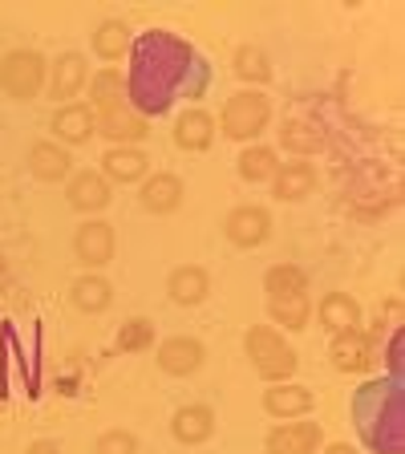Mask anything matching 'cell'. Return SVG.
<instances>
[{
    "label": "cell",
    "instance_id": "6da1fadb",
    "mask_svg": "<svg viewBox=\"0 0 405 454\" xmlns=\"http://www.w3.org/2000/svg\"><path fill=\"white\" fill-rule=\"evenodd\" d=\"M211 74L203 66V57L195 45L183 37L167 33V28H151L134 37L130 49V74H126V102L142 114V118H159L175 102H195L207 94Z\"/></svg>",
    "mask_w": 405,
    "mask_h": 454
},
{
    "label": "cell",
    "instance_id": "7a4b0ae2",
    "mask_svg": "<svg viewBox=\"0 0 405 454\" xmlns=\"http://www.w3.org/2000/svg\"><path fill=\"white\" fill-rule=\"evenodd\" d=\"M353 422L373 454H405L401 378H369L353 397Z\"/></svg>",
    "mask_w": 405,
    "mask_h": 454
},
{
    "label": "cell",
    "instance_id": "3957f363",
    "mask_svg": "<svg viewBox=\"0 0 405 454\" xmlns=\"http://www.w3.org/2000/svg\"><path fill=\"white\" fill-rule=\"evenodd\" d=\"M244 353L252 361L255 378L276 386V381H292L296 369H300V353L292 349V340H284L280 329L272 325H252L244 333Z\"/></svg>",
    "mask_w": 405,
    "mask_h": 454
},
{
    "label": "cell",
    "instance_id": "277c9868",
    "mask_svg": "<svg viewBox=\"0 0 405 454\" xmlns=\"http://www.w3.org/2000/svg\"><path fill=\"white\" fill-rule=\"evenodd\" d=\"M268 122H272V98H268L264 90H239V94H231L223 102L215 130L231 142L252 146V142L268 130Z\"/></svg>",
    "mask_w": 405,
    "mask_h": 454
},
{
    "label": "cell",
    "instance_id": "5b68a950",
    "mask_svg": "<svg viewBox=\"0 0 405 454\" xmlns=\"http://www.w3.org/2000/svg\"><path fill=\"white\" fill-rule=\"evenodd\" d=\"M49 82V61L37 49H9L0 57V90L12 102H33L45 94Z\"/></svg>",
    "mask_w": 405,
    "mask_h": 454
},
{
    "label": "cell",
    "instance_id": "8992f818",
    "mask_svg": "<svg viewBox=\"0 0 405 454\" xmlns=\"http://www.w3.org/2000/svg\"><path fill=\"white\" fill-rule=\"evenodd\" d=\"M223 239L231 247H239V252L264 247L272 239V211L264 203H239V207H231L223 219Z\"/></svg>",
    "mask_w": 405,
    "mask_h": 454
},
{
    "label": "cell",
    "instance_id": "52a82bcc",
    "mask_svg": "<svg viewBox=\"0 0 405 454\" xmlns=\"http://www.w3.org/2000/svg\"><path fill=\"white\" fill-rule=\"evenodd\" d=\"M378 340L381 333H365V329H345L332 337L329 345V361L337 373H369L378 365Z\"/></svg>",
    "mask_w": 405,
    "mask_h": 454
},
{
    "label": "cell",
    "instance_id": "ba28073f",
    "mask_svg": "<svg viewBox=\"0 0 405 454\" xmlns=\"http://www.w3.org/2000/svg\"><path fill=\"white\" fill-rule=\"evenodd\" d=\"M324 446V426L316 418L280 422L264 434V454H316Z\"/></svg>",
    "mask_w": 405,
    "mask_h": 454
},
{
    "label": "cell",
    "instance_id": "9c48e42d",
    "mask_svg": "<svg viewBox=\"0 0 405 454\" xmlns=\"http://www.w3.org/2000/svg\"><path fill=\"white\" fill-rule=\"evenodd\" d=\"M203 361H207V345L199 337H187V333L159 340V349H154V365L167 378H195L199 369H203Z\"/></svg>",
    "mask_w": 405,
    "mask_h": 454
},
{
    "label": "cell",
    "instance_id": "30bf717a",
    "mask_svg": "<svg viewBox=\"0 0 405 454\" xmlns=\"http://www.w3.org/2000/svg\"><path fill=\"white\" fill-rule=\"evenodd\" d=\"M85 85H90V61H85V53H77V49H66V53H57L53 61H49L45 94L53 98V102H61V106L74 102Z\"/></svg>",
    "mask_w": 405,
    "mask_h": 454
},
{
    "label": "cell",
    "instance_id": "8fae6325",
    "mask_svg": "<svg viewBox=\"0 0 405 454\" xmlns=\"http://www.w3.org/2000/svg\"><path fill=\"white\" fill-rule=\"evenodd\" d=\"M66 203L85 219H97L113 203V187L102 179V170H74L66 179Z\"/></svg>",
    "mask_w": 405,
    "mask_h": 454
},
{
    "label": "cell",
    "instance_id": "7c38bea8",
    "mask_svg": "<svg viewBox=\"0 0 405 454\" xmlns=\"http://www.w3.org/2000/svg\"><path fill=\"white\" fill-rule=\"evenodd\" d=\"M118 252V231L105 219H82V227L74 231V255L77 264H85L90 272L102 264H110Z\"/></svg>",
    "mask_w": 405,
    "mask_h": 454
},
{
    "label": "cell",
    "instance_id": "4fadbf2b",
    "mask_svg": "<svg viewBox=\"0 0 405 454\" xmlns=\"http://www.w3.org/2000/svg\"><path fill=\"white\" fill-rule=\"evenodd\" d=\"M260 406L276 422H296V418H308L316 410V394L308 386H300V381H276V386L264 389Z\"/></svg>",
    "mask_w": 405,
    "mask_h": 454
},
{
    "label": "cell",
    "instance_id": "5bb4252c",
    "mask_svg": "<svg viewBox=\"0 0 405 454\" xmlns=\"http://www.w3.org/2000/svg\"><path fill=\"white\" fill-rule=\"evenodd\" d=\"M183 199H187V183L175 170H154L138 187V203L146 215H175L183 207Z\"/></svg>",
    "mask_w": 405,
    "mask_h": 454
},
{
    "label": "cell",
    "instance_id": "9a60e30c",
    "mask_svg": "<svg viewBox=\"0 0 405 454\" xmlns=\"http://www.w3.org/2000/svg\"><path fill=\"white\" fill-rule=\"evenodd\" d=\"M97 138L110 146H142L151 138V118H142L134 106H118V110L97 114Z\"/></svg>",
    "mask_w": 405,
    "mask_h": 454
},
{
    "label": "cell",
    "instance_id": "2e32d148",
    "mask_svg": "<svg viewBox=\"0 0 405 454\" xmlns=\"http://www.w3.org/2000/svg\"><path fill=\"white\" fill-rule=\"evenodd\" d=\"M215 426L219 418L207 402H187V406H179L170 414V438L179 446H203L215 438Z\"/></svg>",
    "mask_w": 405,
    "mask_h": 454
},
{
    "label": "cell",
    "instance_id": "e0dca14e",
    "mask_svg": "<svg viewBox=\"0 0 405 454\" xmlns=\"http://www.w3.org/2000/svg\"><path fill=\"white\" fill-rule=\"evenodd\" d=\"M49 130L57 134L53 142H61V146H82V142L97 138V114L90 110V102H66L53 110V122H49Z\"/></svg>",
    "mask_w": 405,
    "mask_h": 454
},
{
    "label": "cell",
    "instance_id": "ac0fdd59",
    "mask_svg": "<svg viewBox=\"0 0 405 454\" xmlns=\"http://www.w3.org/2000/svg\"><path fill=\"white\" fill-rule=\"evenodd\" d=\"M316 187H321V175H316L312 159H288L272 175V199H280V203H304Z\"/></svg>",
    "mask_w": 405,
    "mask_h": 454
},
{
    "label": "cell",
    "instance_id": "d6986e66",
    "mask_svg": "<svg viewBox=\"0 0 405 454\" xmlns=\"http://www.w3.org/2000/svg\"><path fill=\"white\" fill-rule=\"evenodd\" d=\"M102 179L110 183H118V187H134V183H142L146 175H151V154L142 151V146H110V151L102 154Z\"/></svg>",
    "mask_w": 405,
    "mask_h": 454
},
{
    "label": "cell",
    "instance_id": "ffe728a7",
    "mask_svg": "<svg viewBox=\"0 0 405 454\" xmlns=\"http://www.w3.org/2000/svg\"><path fill=\"white\" fill-rule=\"evenodd\" d=\"M25 167H28V175H33L37 183H66L69 175H74V154H69L61 142L41 138V142L28 146Z\"/></svg>",
    "mask_w": 405,
    "mask_h": 454
},
{
    "label": "cell",
    "instance_id": "44dd1931",
    "mask_svg": "<svg viewBox=\"0 0 405 454\" xmlns=\"http://www.w3.org/2000/svg\"><path fill=\"white\" fill-rule=\"evenodd\" d=\"M215 114H207L203 106H187V110L175 118V130H170V138H175V146L187 154H203L211 151V142H215Z\"/></svg>",
    "mask_w": 405,
    "mask_h": 454
},
{
    "label": "cell",
    "instance_id": "7402d4cb",
    "mask_svg": "<svg viewBox=\"0 0 405 454\" xmlns=\"http://www.w3.org/2000/svg\"><path fill=\"white\" fill-rule=\"evenodd\" d=\"M167 296L179 309H199L211 296V272L203 264H179L167 276Z\"/></svg>",
    "mask_w": 405,
    "mask_h": 454
},
{
    "label": "cell",
    "instance_id": "603a6c76",
    "mask_svg": "<svg viewBox=\"0 0 405 454\" xmlns=\"http://www.w3.org/2000/svg\"><path fill=\"white\" fill-rule=\"evenodd\" d=\"M90 49H94L97 61L118 66V61H122V57H130V49H134V28L126 25L122 17L102 20V25L94 28V37H90Z\"/></svg>",
    "mask_w": 405,
    "mask_h": 454
},
{
    "label": "cell",
    "instance_id": "cb8c5ba5",
    "mask_svg": "<svg viewBox=\"0 0 405 454\" xmlns=\"http://www.w3.org/2000/svg\"><path fill=\"white\" fill-rule=\"evenodd\" d=\"M69 301H74V309L85 312V317H102L113 304V284L105 280L102 272H82L69 284Z\"/></svg>",
    "mask_w": 405,
    "mask_h": 454
},
{
    "label": "cell",
    "instance_id": "d4e9b609",
    "mask_svg": "<svg viewBox=\"0 0 405 454\" xmlns=\"http://www.w3.org/2000/svg\"><path fill=\"white\" fill-rule=\"evenodd\" d=\"M312 312H316V321H321V329H329L332 337L345 329H361V301L349 293H329L321 296V304H312Z\"/></svg>",
    "mask_w": 405,
    "mask_h": 454
},
{
    "label": "cell",
    "instance_id": "484cf974",
    "mask_svg": "<svg viewBox=\"0 0 405 454\" xmlns=\"http://www.w3.org/2000/svg\"><path fill=\"white\" fill-rule=\"evenodd\" d=\"M231 74L244 82V90H264L276 77V69H272V57H268L264 45H239L236 53H231Z\"/></svg>",
    "mask_w": 405,
    "mask_h": 454
},
{
    "label": "cell",
    "instance_id": "4316f807",
    "mask_svg": "<svg viewBox=\"0 0 405 454\" xmlns=\"http://www.w3.org/2000/svg\"><path fill=\"white\" fill-rule=\"evenodd\" d=\"M236 170H239V179L252 183V187L272 183V175L280 170V151H276V146H264V142H252V146H244V151H239Z\"/></svg>",
    "mask_w": 405,
    "mask_h": 454
},
{
    "label": "cell",
    "instance_id": "83f0119b",
    "mask_svg": "<svg viewBox=\"0 0 405 454\" xmlns=\"http://www.w3.org/2000/svg\"><path fill=\"white\" fill-rule=\"evenodd\" d=\"M280 146L284 154H292V159H312V154L324 151V134L316 130V122L308 118H288L280 126Z\"/></svg>",
    "mask_w": 405,
    "mask_h": 454
},
{
    "label": "cell",
    "instance_id": "f1b7e54d",
    "mask_svg": "<svg viewBox=\"0 0 405 454\" xmlns=\"http://www.w3.org/2000/svg\"><path fill=\"white\" fill-rule=\"evenodd\" d=\"M268 321H272V329H288V333L308 329L312 296L296 293V296H276V301H268Z\"/></svg>",
    "mask_w": 405,
    "mask_h": 454
},
{
    "label": "cell",
    "instance_id": "f546056e",
    "mask_svg": "<svg viewBox=\"0 0 405 454\" xmlns=\"http://www.w3.org/2000/svg\"><path fill=\"white\" fill-rule=\"evenodd\" d=\"M118 106H130L126 102V74L122 69H97L90 77V110L105 114V110H118Z\"/></svg>",
    "mask_w": 405,
    "mask_h": 454
},
{
    "label": "cell",
    "instance_id": "4dcf8cb0",
    "mask_svg": "<svg viewBox=\"0 0 405 454\" xmlns=\"http://www.w3.org/2000/svg\"><path fill=\"white\" fill-rule=\"evenodd\" d=\"M154 337H159V329H154L151 317H126V321L118 325V333H113V349L146 353V349H154Z\"/></svg>",
    "mask_w": 405,
    "mask_h": 454
},
{
    "label": "cell",
    "instance_id": "1f68e13d",
    "mask_svg": "<svg viewBox=\"0 0 405 454\" xmlns=\"http://www.w3.org/2000/svg\"><path fill=\"white\" fill-rule=\"evenodd\" d=\"M264 293H268V301L308 293V272H304L300 264H272L264 272Z\"/></svg>",
    "mask_w": 405,
    "mask_h": 454
},
{
    "label": "cell",
    "instance_id": "d6a6232c",
    "mask_svg": "<svg viewBox=\"0 0 405 454\" xmlns=\"http://www.w3.org/2000/svg\"><path fill=\"white\" fill-rule=\"evenodd\" d=\"M94 454H138V434L122 430V426H110V430L97 434Z\"/></svg>",
    "mask_w": 405,
    "mask_h": 454
},
{
    "label": "cell",
    "instance_id": "836d02e7",
    "mask_svg": "<svg viewBox=\"0 0 405 454\" xmlns=\"http://www.w3.org/2000/svg\"><path fill=\"white\" fill-rule=\"evenodd\" d=\"M389 378H401V333L393 329V340H389Z\"/></svg>",
    "mask_w": 405,
    "mask_h": 454
},
{
    "label": "cell",
    "instance_id": "e575fe53",
    "mask_svg": "<svg viewBox=\"0 0 405 454\" xmlns=\"http://www.w3.org/2000/svg\"><path fill=\"white\" fill-rule=\"evenodd\" d=\"M25 454H61V446H57L53 438H37V442H28Z\"/></svg>",
    "mask_w": 405,
    "mask_h": 454
},
{
    "label": "cell",
    "instance_id": "d590c367",
    "mask_svg": "<svg viewBox=\"0 0 405 454\" xmlns=\"http://www.w3.org/2000/svg\"><path fill=\"white\" fill-rule=\"evenodd\" d=\"M316 454H361V450L357 446H349V442H324Z\"/></svg>",
    "mask_w": 405,
    "mask_h": 454
},
{
    "label": "cell",
    "instance_id": "8d00e7d4",
    "mask_svg": "<svg viewBox=\"0 0 405 454\" xmlns=\"http://www.w3.org/2000/svg\"><path fill=\"white\" fill-rule=\"evenodd\" d=\"M9 284H12V272H9V260L0 255V296L9 293Z\"/></svg>",
    "mask_w": 405,
    "mask_h": 454
}]
</instances>
